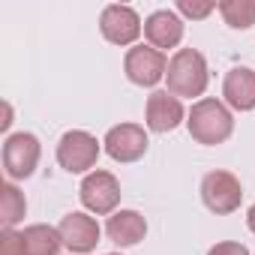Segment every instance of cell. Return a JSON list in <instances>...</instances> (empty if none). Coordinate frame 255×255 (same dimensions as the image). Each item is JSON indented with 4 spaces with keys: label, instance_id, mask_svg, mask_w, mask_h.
<instances>
[{
    "label": "cell",
    "instance_id": "obj_1",
    "mask_svg": "<svg viewBox=\"0 0 255 255\" xmlns=\"http://www.w3.org/2000/svg\"><path fill=\"white\" fill-rule=\"evenodd\" d=\"M186 126H189V135L198 144L216 147V144L231 138L234 117H231L225 102H219V99H198L189 108V114H186Z\"/></svg>",
    "mask_w": 255,
    "mask_h": 255
},
{
    "label": "cell",
    "instance_id": "obj_2",
    "mask_svg": "<svg viewBox=\"0 0 255 255\" xmlns=\"http://www.w3.org/2000/svg\"><path fill=\"white\" fill-rule=\"evenodd\" d=\"M165 81H168V93L171 96H201L207 90V81H210V72H207V60L201 51L195 48H177L174 57L168 60V72H165Z\"/></svg>",
    "mask_w": 255,
    "mask_h": 255
},
{
    "label": "cell",
    "instance_id": "obj_3",
    "mask_svg": "<svg viewBox=\"0 0 255 255\" xmlns=\"http://www.w3.org/2000/svg\"><path fill=\"white\" fill-rule=\"evenodd\" d=\"M42 144L30 132H15L3 141V171L9 180H27L39 168Z\"/></svg>",
    "mask_w": 255,
    "mask_h": 255
},
{
    "label": "cell",
    "instance_id": "obj_4",
    "mask_svg": "<svg viewBox=\"0 0 255 255\" xmlns=\"http://www.w3.org/2000/svg\"><path fill=\"white\" fill-rule=\"evenodd\" d=\"M102 147H105V153L114 162L129 165V162H138L147 153L150 138L144 132V126H138V123H117V126H111V129L105 132Z\"/></svg>",
    "mask_w": 255,
    "mask_h": 255
},
{
    "label": "cell",
    "instance_id": "obj_5",
    "mask_svg": "<svg viewBox=\"0 0 255 255\" xmlns=\"http://www.w3.org/2000/svg\"><path fill=\"white\" fill-rule=\"evenodd\" d=\"M201 201L210 213H234L243 201V186L231 171H207L201 180Z\"/></svg>",
    "mask_w": 255,
    "mask_h": 255
},
{
    "label": "cell",
    "instance_id": "obj_6",
    "mask_svg": "<svg viewBox=\"0 0 255 255\" xmlns=\"http://www.w3.org/2000/svg\"><path fill=\"white\" fill-rule=\"evenodd\" d=\"M123 72L138 87H156L168 72V60L153 45H132L123 57Z\"/></svg>",
    "mask_w": 255,
    "mask_h": 255
},
{
    "label": "cell",
    "instance_id": "obj_7",
    "mask_svg": "<svg viewBox=\"0 0 255 255\" xmlns=\"http://www.w3.org/2000/svg\"><path fill=\"white\" fill-rule=\"evenodd\" d=\"M96 159H99V141L84 129H72L57 141V162L69 174H84V171L90 174Z\"/></svg>",
    "mask_w": 255,
    "mask_h": 255
},
{
    "label": "cell",
    "instance_id": "obj_8",
    "mask_svg": "<svg viewBox=\"0 0 255 255\" xmlns=\"http://www.w3.org/2000/svg\"><path fill=\"white\" fill-rule=\"evenodd\" d=\"M78 198L81 204L96 213V216H108L114 213V207L120 204V183L111 171H90L84 180H81V189H78Z\"/></svg>",
    "mask_w": 255,
    "mask_h": 255
},
{
    "label": "cell",
    "instance_id": "obj_9",
    "mask_svg": "<svg viewBox=\"0 0 255 255\" xmlns=\"http://www.w3.org/2000/svg\"><path fill=\"white\" fill-rule=\"evenodd\" d=\"M99 30L102 36L111 42V45H135V39L141 36L144 24L138 18V12L132 6H120V3H111L102 9L99 15Z\"/></svg>",
    "mask_w": 255,
    "mask_h": 255
},
{
    "label": "cell",
    "instance_id": "obj_10",
    "mask_svg": "<svg viewBox=\"0 0 255 255\" xmlns=\"http://www.w3.org/2000/svg\"><path fill=\"white\" fill-rule=\"evenodd\" d=\"M144 117H147L150 132H171L186 120V111H183V102L177 96H171L168 90H153L147 96Z\"/></svg>",
    "mask_w": 255,
    "mask_h": 255
},
{
    "label": "cell",
    "instance_id": "obj_11",
    "mask_svg": "<svg viewBox=\"0 0 255 255\" xmlns=\"http://www.w3.org/2000/svg\"><path fill=\"white\" fill-rule=\"evenodd\" d=\"M60 237H63V246L75 255H84V252H93L96 243H99V225L93 216L87 213H66L57 225Z\"/></svg>",
    "mask_w": 255,
    "mask_h": 255
},
{
    "label": "cell",
    "instance_id": "obj_12",
    "mask_svg": "<svg viewBox=\"0 0 255 255\" xmlns=\"http://www.w3.org/2000/svg\"><path fill=\"white\" fill-rule=\"evenodd\" d=\"M183 18L177 15V9H156L147 21H144V36L153 48H177L183 39Z\"/></svg>",
    "mask_w": 255,
    "mask_h": 255
},
{
    "label": "cell",
    "instance_id": "obj_13",
    "mask_svg": "<svg viewBox=\"0 0 255 255\" xmlns=\"http://www.w3.org/2000/svg\"><path fill=\"white\" fill-rule=\"evenodd\" d=\"M222 96H225V105H231L234 111H252L255 108V69L249 66L228 69L222 81Z\"/></svg>",
    "mask_w": 255,
    "mask_h": 255
},
{
    "label": "cell",
    "instance_id": "obj_14",
    "mask_svg": "<svg viewBox=\"0 0 255 255\" xmlns=\"http://www.w3.org/2000/svg\"><path fill=\"white\" fill-rule=\"evenodd\" d=\"M105 234L114 246H135L147 234V219L138 210H114L105 222Z\"/></svg>",
    "mask_w": 255,
    "mask_h": 255
},
{
    "label": "cell",
    "instance_id": "obj_15",
    "mask_svg": "<svg viewBox=\"0 0 255 255\" xmlns=\"http://www.w3.org/2000/svg\"><path fill=\"white\" fill-rule=\"evenodd\" d=\"M21 240H24V255H57L60 246H63L60 231L51 228V225H45V222L27 225L21 231Z\"/></svg>",
    "mask_w": 255,
    "mask_h": 255
},
{
    "label": "cell",
    "instance_id": "obj_16",
    "mask_svg": "<svg viewBox=\"0 0 255 255\" xmlns=\"http://www.w3.org/2000/svg\"><path fill=\"white\" fill-rule=\"evenodd\" d=\"M27 213V198L15 183H3L0 186V222L3 228H15Z\"/></svg>",
    "mask_w": 255,
    "mask_h": 255
},
{
    "label": "cell",
    "instance_id": "obj_17",
    "mask_svg": "<svg viewBox=\"0 0 255 255\" xmlns=\"http://www.w3.org/2000/svg\"><path fill=\"white\" fill-rule=\"evenodd\" d=\"M216 9L231 30H249L255 24V0H222Z\"/></svg>",
    "mask_w": 255,
    "mask_h": 255
},
{
    "label": "cell",
    "instance_id": "obj_18",
    "mask_svg": "<svg viewBox=\"0 0 255 255\" xmlns=\"http://www.w3.org/2000/svg\"><path fill=\"white\" fill-rule=\"evenodd\" d=\"M219 3H210V0H177V15H183V18H192V21H201V18H207L213 9H216Z\"/></svg>",
    "mask_w": 255,
    "mask_h": 255
},
{
    "label": "cell",
    "instance_id": "obj_19",
    "mask_svg": "<svg viewBox=\"0 0 255 255\" xmlns=\"http://www.w3.org/2000/svg\"><path fill=\"white\" fill-rule=\"evenodd\" d=\"M0 255H24L21 231H15V228H3V234H0Z\"/></svg>",
    "mask_w": 255,
    "mask_h": 255
},
{
    "label": "cell",
    "instance_id": "obj_20",
    "mask_svg": "<svg viewBox=\"0 0 255 255\" xmlns=\"http://www.w3.org/2000/svg\"><path fill=\"white\" fill-rule=\"evenodd\" d=\"M207 255H249V249L243 243H237V240H222V243L210 246Z\"/></svg>",
    "mask_w": 255,
    "mask_h": 255
},
{
    "label": "cell",
    "instance_id": "obj_21",
    "mask_svg": "<svg viewBox=\"0 0 255 255\" xmlns=\"http://www.w3.org/2000/svg\"><path fill=\"white\" fill-rule=\"evenodd\" d=\"M246 225H249V231L255 234V204L249 207V213H246Z\"/></svg>",
    "mask_w": 255,
    "mask_h": 255
},
{
    "label": "cell",
    "instance_id": "obj_22",
    "mask_svg": "<svg viewBox=\"0 0 255 255\" xmlns=\"http://www.w3.org/2000/svg\"><path fill=\"white\" fill-rule=\"evenodd\" d=\"M108 255H120V252H108Z\"/></svg>",
    "mask_w": 255,
    "mask_h": 255
}]
</instances>
